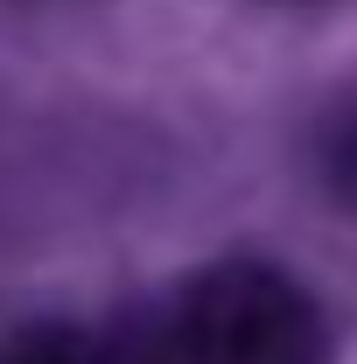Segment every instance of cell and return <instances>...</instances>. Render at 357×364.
<instances>
[{
    "label": "cell",
    "instance_id": "obj_1",
    "mask_svg": "<svg viewBox=\"0 0 357 364\" xmlns=\"http://www.w3.org/2000/svg\"><path fill=\"white\" fill-rule=\"evenodd\" d=\"M182 364H329V316L273 259H218L176 301Z\"/></svg>",
    "mask_w": 357,
    "mask_h": 364
},
{
    "label": "cell",
    "instance_id": "obj_2",
    "mask_svg": "<svg viewBox=\"0 0 357 364\" xmlns=\"http://www.w3.org/2000/svg\"><path fill=\"white\" fill-rule=\"evenodd\" d=\"M315 176L322 189L357 218V85L329 98V112L315 119Z\"/></svg>",
    "mask_w": 357,
    "mask_h": 364
},
{
    "label": "cell",
    "instance_id": "obj_3",
    "mask_svg": "<svg viewBox=\"0 0 357 364\" xmlns=\"http://www.w3.org/2000/svg\"><path fill=\"white\" fill-rule=\"evenodd\" d=\"M0 364H112V358L98 336L70 329V322H28L0 343Z\"/></svg>",
    "mask_w": 357,
    "mask_h": 364
}]
</instances>
